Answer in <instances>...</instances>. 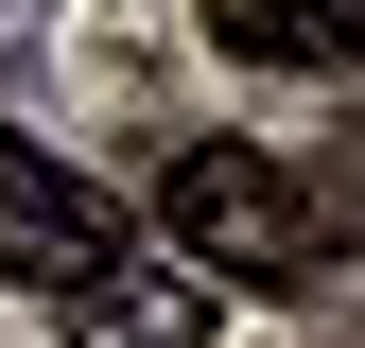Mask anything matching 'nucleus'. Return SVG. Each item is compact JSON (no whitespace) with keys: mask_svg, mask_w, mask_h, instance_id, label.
<instances>
[{"mask_svg":"<svg viewBox=\"0 0 365 348\" xmlns=\"http://www.w3.org/2000/svg\"><path fill=\"white\" fill-rule=\"evenodd\" d=\"M157 227L192 244V279L279 296V279H313V261H331V192H313L296 157H261V140H192V157L157 174Z\"/></svg>","mask_w":365,"mask_h":348,"instance_id":"nucleus-1","label":"nucleus"},{"mask_svg":"<svg viewBox=\"0 0 365 348\" xmlns=\"http://www.w3.org/2000/svg\"><path fill=\"white\" fill-rule=\"evenodd\" d=\"M0 279L18 296H105L122 279V192H87L53 140L0 122Z\"/></svg>","mask_w":365,"mask_h":348,"instance_id":"nucleus-2","label":"nucleus"},{"mask_svg":"<svg viewBox=\"0 0 365 348\" xmlns=\"http://www.w3.org/2000/svg\"><path fill=\"white\" fill-rule=\"evenodd\" d=\"M244 70H365V0H209Z\"/></svg>","mask_w":365,"mask_h":348,"instance_id":"nucleus-3","label":"nucleus"},{"mask_svg":"<svg viewBox=\"0 0 365 348\" xmlns=\"http://www.w3.org/2000/svg\"><path fill=\"white\" fill-rule=\"evenodd\" d=\"M209 314H226V279H157V261H122L105 296H70V331H87V348H192Z\"/></svg>","mask_w":365,"mask_h":348,"instance_id":"nucleus-4","label":"nucleus"}]
</instances>
